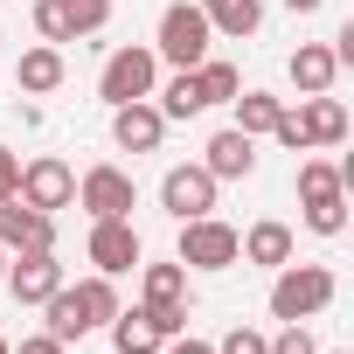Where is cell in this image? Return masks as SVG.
Wrapping results in <instances>:
<instances>
[{"mask_svg":"<svg viewBox=\"0 0 354 354\" xmlns=\"http://www.w3.org/2000/svg\"><path fill=\"white\" fill-rule=\"evenodd\" d=\"M42 313H49L42 333H56V340L70 347V340H84V333H97V326L118 319V285H111L104 271H91V278H77V285L63 278V285L42 299Z\"/></svg>","mask_w":354,"mask_h":354,"instance_id":"obj_1","label":"cell"},{"mask_svg":"<svg viewBox=\"0 0 354 354\" xmlns=\"http://www.w3.org/2000/svg\"><path fill=\"white\" fill-rule=\"evenodd\" d=\"M340 299V278L326 271V264H278V278H271V319H319L326 306Z\"/></svg>","mask_w":354,"mask_h":354,"instance_id":"obj_2","label":"cell"},{"mask_svg":"<svg viewBox=\"0 0 354 354\" xmlns=\"http://www.w3.org/2000/svg\"><path fill=\"white\" fill-rule=\"evenodd\" d=\"M209 42H216V28H209V15L195 8V0H174V8H160V42H153L160 63L195 70V63L209 56Z\"/></svg>","mask_w":354,"mask_h":354,"instance_id":"obj_3","label":"cell"},{"mask_svg":"<svg viewBox=\"0 0 354 354\" xmlns=\"http://www.w3.org/2000/svg\"><path fill=\"white\" fill-rule=\"evenodd\" d=\"M153 84H160V56H153L146 42L111 49L104 70H97V97H104V104H139V97H153Z\"/></svg>","mask_w":354,"mask_h":354,"instance_id":"obj_4","label":"cell"},{"mask_svg":"<svg viewBox=\"0 0 354 354\" xmlns=\"http://www.w3.org/2000/svg\"><path fill=\"white\" fill-rule=\"evenodd\" d=\"M77 202H84V216H91V223H104V216H132V209H139V181H132L125 167L97 160V167H84V174H77Z\"/></svg>","mask_w":354,"mask_h":354,"instance_id":"obj_5","label":"cell"},{"mask_svg":"<svg viewBox=\"0 0 354 354\" xmlns=\"http://www.w3.org/2000/svg\"><path fill=\"white\" fill-rule=\"evenodd\" d=\"M174 257H181L188 271H230V264H243V257H236V230H230L223 216H195V223H181Z\"/></svg>","mask_w":354,"mask_h":354,"instance_id":"obj_6","label":"cell"},{"mask_svg":"<svg viewBox=\"0 0 354 354\" xmlns=\"http://www.w3.org/2000/svg\"><path fill=\"white\" fill-rule=\"evenodd\" d=\"M216 174L202 167V160H188V167H167V181H160V209L174 216V223H195V216H216Z\"/></svg>","mask_w":354,"mask_h":354,"instance_id":"obj_7","label":"cell"},{"mask_svg":"<svg viewBox=\"0 0 354 354\" xmlns=\"http://www.w3.org/2000/svg\"><path fill=\"white\" fill-rule=\"evenodd\" d=\"M15 202H28V209H42V216L70 209V202H77V167H70V160H56V153L28 160V167H21V188H15Z\"/></svg>","mask_w":354,"mask_h":354,"instance_id":"obj_8","label":"cell"},{"mask_svg":"<svg viewBox=\"0 0 354 354\" xmlns=\"http://www.w3.org/2000/svg\"><path fill=\"white\" fill-rule=\"evenodd\" d=\"M84 257H91L104 278H125V271L146 257V243H139L132 216H104V223H91V243H84Z\"/></svg>","mask_w":354,"mask_h":354,"instance_id":"obj_9","label":"cell"},{"mask_svg":"<svg viewBox=\"0 0 354 354\" xmlns=\"http://www.w3.org/2000/svg\"><path fill=\"white\" fill-rule=\"evenodd\" d=\"M0 285H8L21 306H42V299L63 285V264H56V250H15V257H8V278H0Z\"/></svg>","mask_w":354,"mask_h":354,"instance_id":"obj_10","label":"cell"},{"mask_svg":"<svg viewBox=\"0 0 354 354\" xmlns=\"http://www.w3.org/2000/svg\"><path fill=\"white\" fill-rule=\"evenodd\" d=\"M202 167L216 174V181H250V174H257V139L236 132V125H223V132L202 146Z\"/></svg>","mask_w":354,"mask_h":354,"instance_id":"obj_11","label":"cell"},{"mask_svg":"<svg viewBox=\"0 0 354 354\" xmlns=\"http://www.w3.org/2000/svg\"><path fill=\"white\" fill-rule=\"evenodd\" d=\"M111 139H118L125 153H153V146L167 139L160 104H153V97H139V104H111Z\"/></svg>","mask_w":354,"mask_h":354,"instance_id":"obj_12","label":"cell"},{"mask_svg":"<svg viewBox=\"0 0 354 354\" xmlns=\"http://www.w3.org/2000/svg\"><path fill=\"white\" fill-rule=\"evenodd\" d=\"M0 243L8 250H56V216L28 202H0Z\"/></svg>","mask_w":354,"mask_h":354,"instance_id":"obj_13","label":"cell"},{"mask_svg":"<svg viewBox=\"0 0 354 354\" xmlns=\"http://www.w3.org/2000/svg\"><path fill=\"white\" fill-rule=\"evenodd\" d=\"M236 257H243V264H264V271H278V264H292V230H285L278 216H264V223L236 230Z\"/></svg>","mask_w":354,"mask_h":354,"instance_id":"obj_14","label":"cell"},{"mask_svg":"<svg viewBox=\"0 0 354 354\" xmlns=\"http://www.w3.org/2000/svg\"><path fill=\"white\" fill-rule=\"evenodd\" d=\"M63 77H70L63 49H56V42H42V49H28V56H21L15 91H21V97H49V91H63Z\"/></svg>","mask_w":354,"mask_h":354,"instance_id":"obj_15","label":"cell"},{"mask_svg":"<svg viewBox=\"0 0 354 354\" xmlns=\"http://www.w3.org/2000/svg\"><path fill=\"white\" fill-rule=\"evenodd\" d=\"M299 125H306V146H340V139H347V104H340L333 91L299 97Z\"/></svg>","mask_w":354,"mask_h":354,"instance_id":"obj_16","label":"cell"},{"mask_svg":"<svg viewBox=\"0 0 354 354\" xmlns=\"http://www.w3.org/2000/svg\"><path fill=\"white\" fill-rule=\"evenodd\" d=\"M285 70H292L299 97H319V91H333V77H340V63H333V49H326V42H299Z\"/></svg>","mask_w":354,"mask_h":354,"instance_id":"obj_17","label":"cell"},{"mask_svg":"<svg viewBox=\"0 0 354 354\" xmlns=\"http://www.w3.org/2000/svg\"><path fill=\"white\" fill-rule=\"evenodd\" d=\"M195 8L209 15V28L216 35H230V42H243V35H257L264 28V0H195Z\"/></svg>","mask_w":354,"mask_h":354,"instance_id":"obj_18","label":"cell"},{"mask_svg":"<svg viewBox=\"0 0 354 354\" xmlns=\"http://www.w3.org/2000/svg\"><path fill=\"white\" fill-rule=\"evenodd\" d=\"M153 97H160V118H202V111H209V104H202L195 70H174L167 84H153Z\"/></svg>","mask_w":354,"mask_h":354,"instance_id":"obj_19","label":"cell"},{"mask_svg":"<svg viewBox=\"0 0 354 354\" xmlns=\"http://www.w3.org/2000/svg\"><path fill=\"white\" fill-rule=\"evenodd\" d=\"M313 202H347V181L333 160H299V209H313Z\"/></svg>","mask_w":354,"mask_h":354,"instance_id":"obj_20","label":"cell"},{"mask_svg":"<svg viewBox=\"0 0 354 354\" xmlns=\"http://www.w3.org/2000/svg\"><path fill=\"white\" fill-rule=\"evenodd\" d=\"M230 104H236V132H250V139H264L285 111V97H271V91H236Z\"/></svg>","mask_w":354,"mask_h":354,"instance_id":"obj_21","label":"cell"},{"mask_svg":"<svg viewBox=\"0 0 354 354\" xmlns=\"http://www.w3.org/2000/svg\"><path fill=\"white\" fill-rule=\"evenodd\" d=\"M139 292H146V306H181L188 299V264L181 257H174V264H146Z\"/></svg>","mask_w":354,"mask_h":354,"instance_id":"obj_22","label":"cell"},{"mask_svg":"<svg viewBox=\"0 0 354 354\" xmlns=\"http://www.w3.org/2000/svg\"><path fill=\"white\" fill-rule=\"evenodd\" d=\"M195 84H202V104H230V97L243 91V70L223 63V56H202V63H195Z\"/></svg>","mask_w":354,"mask_h":354,"instance_id":"obj_23","label":"cell"},{"mask_svg":"<svg viewBox=\"0 0 354 354\" xmlns=\"http://www.w3.org/2000/svg\"><path fill=\"white\" fill-rule=\"evenodd\" d=\"M104 333H111L118 354H160V333L146 326V313H125V306H118V319H111Z\"/></svg>","mask_w":354,"mask_h":354,"instance_id":"obj_24","label":"cell"},{"mask_svg":"<svg viewBox=\"0 0 354 354\" xmlns=\"http://www.w3.org/2000/svg\"><path fill=\"white\" fill-rule=\"evenodd\" d=\"M56 15H63L77 35H97V28L111 21V0H56Z\"/></svg>","mask_w":354,"mask_h":354,"instance_id":"obj_25","label":"cell"},{"mask_svg":"<svg viewBox=\"0 0 354 354\" xmlns=\"http://www.w3.org/2000/svg\"><path fill=\"white\" fill-rule=\"evenodd\" d=\"M139 313H146V326H153L160 340H174V333H188V299H181V306H139Z\"/></svg>","mask_w":354,"mask_h":354,"instance_id":"obj_26","label":"cell"},{"mask_svg":"<svg viewBox=\"0 0 354 354\" xmlns=\"http://www.w3.org/2000/svg\"><path fill=\"white\" fill-rule=\"evenodd\" d=\"M35 28H42V42H56V49H63V42H77V28L56 15V0H35Z\"/></svg>","mask_w":354,"mask_h":354,"instance_id":"obj_27","label":"cell"},{"mask_svg":"<svg viewBox=\"0 0 354 354\" xmlns=\"http://www.w3.org/2000/svg\"><path fill=\"white\" fill-rule=\"evenodd\" d=\"M216 354H271V340H264L257 326H230V333L216 340Z\"/></svg>","mask_w":354,"mask_h":354,"instance_id":"obj_28","label":"cell"},{"mask_svg":"<svg viewBox=\"0 0 354 354\" xmlns=\"http://www.w3.org/2000/svg\"><path fill=\"white\" fill-rule=\"evenodd\" d=\"M271 354H319V340L306 333V319H292V326H285V333L271 340Z\"/></svg>","mask_w":354,"mask_h":354,"instance_id":"obj_29","label":"cell"},{"mask_svg":"<svg viewBox=\"0 0 354 354\" xmlns=\"http://www.w3.org/2000/svg\"><path fill=\"white\" fill-rule=\"evenodd\" d=\"M15 188H21V153L0 146V202H15Z\"/></svg>","mask_w":354,"mask_h":354,"instance_id":"obj_30","label":"cell"},{"mask_svg":"<svg viewBox=\"0 0 354 354\" xmlns=\"http://www.w3.org/2000/svg\"><path fill=\"white\" fill-rule=\"evenodd\" d=\"M160 354H216V340H195V333H174V340H160Z\"/></svg>","mask_w":354,"mask_h":354,"instance_id":"obj_31","label":"cell"},{"mask_svg":"<svg viewBox=\"0 0 354 354\" xmlns=\"http://www.w3.org/2000/svg\"><path fill=\"white\" fill-rule=\"evenodd\" d=\"M15 354H70V347H63V340H56V333H28V340H21V347H15Z\"/></svg>","mask_w":354,"mask_h":354,"instance_id":"obj_32","label":"cell"},{"mask_svg":"<svg viewBox=\"0 0 354 354\" xmlns=\"http://www.w3.org/2000/svg\"><path fill=\"white\" fill-rule=\"evenodd\" d=\"M285 8H292V15H319V8H326V0H285Z\"/></svg>","mask_w":354,"mask_h":354,"instance_id":"obj_33","label":"cell"},{"mask_svg":"<svg viewBox=\"0 0 354 354\" xmlns=\"http://www.w3.org/2000/svg\"><path fill=\"white\" fill-rule=\"evenodd\" d=\"M8 257H15V250H8V243H0V278H8Z\"/></svg>","mask_w":354,"mask_h":354,"instance_id":"obj_34","label":"cell"},{"mask_svg":"<svg viewBox=\"0 0 354 354\" xmlns=\"http://www.w3.org/2000/svg\"><path fill=\"white\" fill-rule=\"evenodd\" d=\"M0 354H15V340H8V333H0Z\"/></svg>","mask_w":354,"mask_h":354,"instance_id":"obj_35","label":"cell"},{"mask_svg":"<svg viewBox=\"0 0 354 354\" xmlns=\"http://www.w3.org/2000/svg\"><path fill=\"white\" fill-rule=\"evenodd\" d=\"M326 354H347V347H326Z\"/></svg>","mask_w":354,"mask_h":354,"instance_id":"obj_36","label":"cell"}]
</instances>
